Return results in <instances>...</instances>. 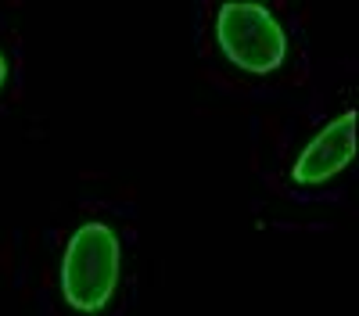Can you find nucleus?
I'll use <instances>...</instances> for the list:
<instances>
[{"instance_id": "3", "label": "nucleus", "mask_w": 359, "mask_h": 316, "mask_svg": "<svg viewBox=\"0 0 359 316\" xmlns=\"http://www.w3.org/2000/svg\"><path fill=\"white\" fill-rule=\"evenodd\" d=\"M352 155H355V111H345L306 144V151L298 155V162L291 169V180L294 184H323V180L338 177L352 162Z\"/></svg>"}, {"instance_id": "4", "label": "nucleus", "mask_w": 359, "mask_h": 316, "mask_svg": "<svg viewBox=\"0 0 359 316\" xmlns=\"http://www.w3.org/2000/svg\"><path fill=\"white\" fill-rule=\"evenodd\" d=\"M4 79H8V62H4V54H0V86H4Z\"/></svg>"}, {"instance_id": "1", "label": "nucleus", "mask_w": 359, "mask_h": 316, "mask_svg": "<svg viewBox=\"0 0 359 316\" xmlns=\"http://www.w3.org/2000/svg\"><path fill=\"white\" fill-rule=\"evenodd\" d=\"M118 284V238L115 230L90 219L76 226L62 263V291L76 312H101Z\"/></svg>"}, {"instance_id": "2", "label": "nucleus", "mask_w": 359, "mask_h": 316, "mask_svg": "<svg viewBox=\"0 0 359 316\" xmlns=\"http://www.w3.org/2000/svg\"><path fill=\"white\" fill-rule=\"evenodd\" d=\"M216 40L237 69L255 76L280 69L287 54L284 25L262 4H223L216 15Z\"/></svg>"}]
</instances>
